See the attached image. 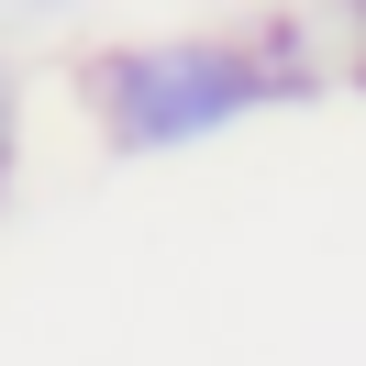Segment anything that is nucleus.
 Here are the masks:
<instances>
[{
  "mask_svg": "<svg viewBox=\"0 0 366 366\" xmlns=\"http://www.w3.org/2000/svg\"><path fill=\"white\" fill-rule=\"evenodd\" d=\"M344 11H355V34H366V0H344ZM355 78H366V56H355Z\"/></svg>",
  "mask_w": 366,
  "mask_h": 366,
  "instance_id": "obj_4",
  "label": "nucleus"
},
{
  "mask_svg": "<svg viewBox=\"0 0 366 366\" xmlns=\"http://www.w3.org/2000/svg\"><path fill=\"white\" fill-rule=\"evenodd\" d=\"M67 0H0V23H56Z\"/></svg>",
  "mask_w": 366,
  "mask_h": 366,
  "instance_id": "obj_3",
  "label": "nucleus"
},
{
  "mask_svg": "<svg viewBox=\"0 0 366 366\" xmlns=\"http://www.w3.org/2000/svg\"><path fill=\"white\" fill-rule=\"evenodd\" d=\"M11 156H23V78L0 67V189H11Z\"/></svg>",
  "mask_w": 366,
  "mask_h": 366,
  "instance_id": "obj_2",
  "label": "nucleus"
},
{
  "mask_svg": "<svg viewBox=\"0 0 366 366\" xmlns=\"http://www.w3.org/2000/svg\"><path fill=\"white\" fill-rule=\"evenodd\" d=\"M311 89L289 34H156V45H112L89 56V122L112 156H178V144L233 134L244 112Z\"/></svg>",
  "mask_w": 366,
  "mask_h": 366,
  "instance_id": "obj_1",
  "label": "nucleus"
}]
</instances>
